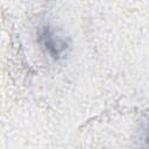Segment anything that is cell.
Instances as JSON below:
<instances>
[{"mask_svg":"<svg viewBox=\"0 0 149 149\" xmlns=\"http://www.w3.org/2000/svg\"><path fill=\"white\" fill-rule=\"evenodd\" d=\"M36 41L45 55L54 61L63 59L70 49L69 37L61 28L50 21H44L37 26Z\"/></svg>","mask_w":149,"mask_h":149,"instance_id":"1","label":"cell"},{"mask_svg":"<svg viewBox=\"0 0 149 149\" xmlns=\"http://www.w3.org/2000/svg\"><path fill=\"white\" fill-rule=\"evenodd\" d=\"M139 143H140V149H149V123L141 129Z\"/></svg>","mask_w":149,"mask_h":149,"instance_id":"2","label":"cell"}]
</instances>
